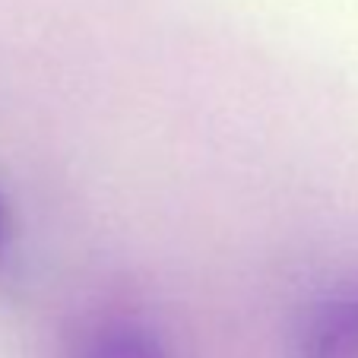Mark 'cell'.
I'll return each mask as SVG.
<instances>
[{
	"mask_svg": "<svg viewBox=\"0 0 358 358\" xmlns=\"http://www.w3.org/2000/svg\"><path fill=\"white\" fill-rule=\"evenodd\" d=\"M67 358H169V352L146 324L111 317L86 327Z\"/></svg>",
	"mask_w": 358,
	"mask_h": 358,
	"instance_id": "6da1fadb",
	"label": "cell"
},
{
	"mask_svg": "<svg viewBox=\"0 0 358 358\" xmlns=\"http://www.w3.org/2000/svg\"><path fill=\"white\" fill-rule=\"evenodd\" d=\"M301 358H358V292L333 298L314 314Z\"/></svg>",
	"mask_w": 358,
	"mask_h": 358,
	"instance_id": "7a4b0ae2",
	"label": "cell"
},
{
	"mask_svg": "<svg viewBox=\"0 0 358 358\" xmlns=\"http://www.w3.org/2000/svg\"><path fill=\"white\" fill-rule=\"evenodd\" d=\"M3 238H7V206H3V196H0V248H3Z\"/></svg>",
	"mask_w": 358,
	"mask_h": 358,
	"instance_id": "3957f363",
	"label": "cell"
}]
</instances>
